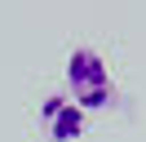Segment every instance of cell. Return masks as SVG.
<instances>
[{
  "mask_svg": "<svg viewBox=\"0 0 146 142\" xmlns=\"http://www.w3.org/2000/svg\"><path fill=\"white\" fill-rule=\"evenodd\" d=\"M66 89H71V102L80 111H102L115 102V80H111L102 53L89 44L71 49V58H66Z\"/></svg>",
  "mask_w": 146,
  "mask_h": 142,
  "instance_id": "cell-1",
  "label": "cell"
},
{
  "mask_svg": "<svg viewBox=\"0 0 146 142\" xmlns=\"http://www.w3.org/2000/svg\"><path fill=\"white\" fill-rule=\"evenodd\" d=\"M40 124L49 129V138L71 142V138L84 133V111H80L66 93H49L44 102H40Z\"/></svg>",
  "mask_w": 146,
  "mask_h": 142,
  "instance_id": "cell-2",
  "label": "cell"
}]
</instances>
